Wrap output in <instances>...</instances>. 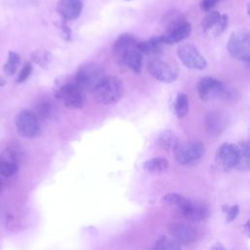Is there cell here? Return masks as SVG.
<instances>
[{"label": "cell", "mask_w": 250, "mask_h": 250, "mask_svg": "<svg viewBox=\"0 0 250 250\" xmlns=\"http://www.w3.org/2000/svg\"><path fill=\"white\" fill-rule=\"evenodd\" d=\"M113 55L117 62L139 73L143 64V53L140 42L132 34H121L113 44Z\"/></svg>", "instance_id": "6da1fadb"}, {"label": "cell", "mask_w": 250, "mask_h": 250, "mask_svg": "<svg viewBox=\"0 0 250 250\" xmlns=\"http://www.w3.org/2000/svg\"><path fill=\"white\" fill-rule=\"evenodd\" d=\"M164 22L165 30L161 35L164 44H174L181 42L190 33V23L180 13H170L167 15Z\"/></svg>", "instance_id": "7a4b0ae2"}, {"label": "cell", "mask_w": 250, "mask_h": 250, "mask_svg": "<svg viewBox=\"0 0 250 250\" xmlns=\"http://www.w3.org/2000/svg\"><path fill=\"white\" fill-rule=\"evenodd\" d=\"M105 76L101 65L95 62H87L78 68L75 75V84L82 92L93 93Z\"/></svg>", "instance_id": "3957f363"}, {"label": "cell", "mask_w": 250, "mask_h": 250, "mask_svg": "<svg viewBox=\"0 0 250 250\" xmlns=\"http://www.w3.org/2000/svg\"><path fill=\"white\" fill-rule=\"evenodd\" d=\"M123 94L122 81L115 76H105L100 85L94 90L93 96L97 102L103 104L117 103Z\"/></svg>", "instance_id": "277c9868"}, {"label": "cell", "mask_w": 250, "mask_h": 250, "mask_svg": "<svg viewBox=\"0 0 250 250\" xmlns=\"http://www.w3.org/2000/svg\"><path fill=\"white\" fill-rule=\"evenodd\" d=\"M162 201L168 205L175 206L183 215L194 221L204 220L208 215V211L204 206L193 204L179 193H167L163 196Z\"/></svg>", "instance_id": "5b68a950"}, {"label": "cell", "mask_w": 250, "mask_h": 250, "mask_svg": "<svg viewBox=\"0 0 250 250\" xmlns=\"http://www.w3.org/2000/svg\"><path fill=\"white\" fill-rule=\"evenodd\" d=\"M228 51L232 58L250 63V32L247 30L232 32L228 42Z\"/></svg>", "instance_id": "8992f818"}, {"label": "cell", "mask_w": 250, "mask_h": 250, "mask_svg": "<svg viewBox=\"0 0 250 250\" xmlns=\"http://www.w3.org/2000/svg\"><path fill=\"white\" fill-rule=\"evenodd\" d=\"M204 153V146L197 141L179 143L174 149L176 160L182 165H188L197 162Z\"/></svg>", "instance_id": "52a82bcc"}, {"label": "cell", "mask_w": 250, "mask_h": 250, "mask_svg": "<svg viewBox=\"0 0 250 250\" xmlns=\"http://www.w3.org/2000/svg\"><path fill=\"white\" fill-rule=\"evenodd\" d=\"M56 97L64 106L71 109H79L84 104V92L75 83H67L61 86L56 91Z\"/></svg>", "instance_id": "ba28073f"}, {"label": "cell", "mask_w": 250, "mask_h": 250, "mask_svg": "<svg viewBox=\"0 0 250 250\" xmlns=\"http://www.w3.org/2000/svg\"><path fill=\"white\" fill-rule=\"evenodd\" d=\"M197 92L200 99L203 101L219 97H226L229 95L227 87L221 81L210 76L203 77L198 81Z\"/></svg>", "instance_id": "9c48e42d"}, {"label": "cell", "mask_w": 250, "mask_h": 250, "mask_svg": "<svg viewBox=\"0 0 250 250\" xmlns=\"http://www.w3.org/2000/svg\"><path fill=\"white\" fill-rule=\"evenodd\" d=\"M16 128L18 133L23 138H33L39 132V122L35 113L23 109L16 116Z\"/></svg>", "instance_id": "30bf717a"}, {"label": "cell", "mask_w": 250, "mask_h": 250, "mask_svg": "<svg viewBox=\"0 0 250 250\" xmlns=\"http://www.w3.org/2000/svg\"><path fill=\"white\" fill-rule=\"evenodd\" d=\"M177 54L181 62L188 68L201 70L207 66L206 60L192 44L181 45L177 50Z\"/></svg>", "instance_id": "8fae6325"}, {"label": "cell", "mask_w": 250, "mask_h": 250, "mask_svg": "<svg viewBox=\"0 0 250 250\" xmlns=\"http://www.w3.org/2000/svg\"><path fill=\"white\" fill-rule=\"evenodd\" d=\"M147 69L155 79L164 83H171L178 77V70L173 65L159 59L151 60L148 62Z\"/></svg>", "instance_id": "7c38bea8"}, {"label": "cell", "mask_w": 250, "mask_h": 250, "mask_svg": "<svg viewBox=\"0 0 250 250\" xmlns=\"http://www.w3.org/2000/svg\"><path fill=\"white\" fill-rule=\"evenodd\" d=\"M228 25V16L219 12L208 13L203 21L202 27L204 33L210 37H216L221 35Z\"/></svg>", "instance_id": "4fadbf2b"}, {"label": "cell", "mask_w": 250, "mask_h": 250, "mask_svg": "<svg viewBox=\"0 0 250 250\" xmlns=\"http://www.w3.org/2000/svg\"><path fill=\"white\" fill-rule=\"evenodd\" d=\"M216 161L225 170L236 167L238 163L237 146L229 143L223 144L217 150Z\"/></svg>", "instance_id": "5bb4252c"}, {"label": "cell", "mask_w": 250, "mask_h": 250, "mask_svg": "<svg viewBox=\"0 0 250 250\" xmlns=\"http://www.w3.org/2000/svg\"><path fill=\"white\" fill-rule=\"evenodd\" d=\"M168 229L174 240L182 244H190L196 238L195 229L184 223H173Z\"/></svg>", "instance_id": "9a60e30c"}, {"label": "cell", "mask_w": 250, "mask_h": 250, "mask_svg": "<svg viewBox=\"0 0 250 250\" xmlns=\"http://www.w3.org/2000/svg\"><path fill=\"white\" fill-rule=\"evenodd\" d=\"M19 170L18 155L13 149H6L0 154V175L6 178L14 176Z\"/></svg>", "instance_id": "2e32d148"}, {"label": "cell", "mask_w": 250, "mask_h": 250, "mask_svg": "<svg viewBox=\"0 0 250 250\" xmlns=\"http://www.w3.org/2000/svg\"><path fill=\"white\" fill-rule=\"evenodd\" d=\"M83 8L80 0H60L57 11L64 21L75 20L79 17Z\"/></svg>", "instance_id": "e0dca14e"}, {"label": "cell", "mask_w": 250, "mask_h": 250, "mask_svg": "<svg viewBox=\"0 0 250 250\" xmlns=\"http://www.w3.org/2000/svg\"><path fill=\"white\" fill-rule=\"evenodd\" d=\"M236 146L238 148V163L236 168L239 170L250 169V141H241Z\"/></svg>", "instance_id": "ac0fdd59"}, {"label": "cell", "mask_w": 250, "mask_h": 250, "mask_svg": "<svg viewBox=\"0 0 250 250\" xmlns=\"http://www.w3.org/2000/svg\"><path fill=\"white\" fill-rule=\"evenodd\" d=\"M164 42L160 36H154L147 41L140 42V49L143 54L146 55H158L161 53Z\"/></svg>", "instance_id": "d6986e66"}, {"label": "cell", "mask_w": 250, "mask_h": 250, "mask_svg": "<svg viewBox=\"0 0 250 250\" xmlns=\"http://www.w3.org/2000/svg\"><path fill=\"white\" fill-rule=\"evenodd\" d=\"M205 125L211 134H219L224 128V119L218 112H209L205 116Z\"/></svg>", "instance_id": "ffe728a7"}, {"label": "cell", "mask_w": 250, "mask_h": 250, "mask_svg": "<svg viewBox=\"0 0 250 250\" xmlns=\"http://www.w3.org/2000/svg\"><path fill=\"white\" fill-rule=\"evenodd\" d=\"M158 144L161 147L167 150H173L179 145V141L175 133L171 130L163 131L158 137Z\"/></svg>", "instance_id": "44dd1931"}, {"label": "cell", "mask_w": 250, "mask_h": 250, "mask_svg": "<svg viewBox=\"0 0 250 250\" xmlns=\"http://www.w3.org/2000/svg\"><path fill=\"white\" fill-rule=\"evenodd\" d=\"M174 113L177 117H184L188 111V98L186 94H179L173 104Z\"/></svg>", "instance_id": "7402d4cb"}, {"label": "cell", "mask_w": 250, "mask_h": 250, "mask_svg": "<svg viewBox=\"0 0 250 250\" xmlns=\"http://www.w3.org/2000/svg\"><path fill=\"white\" fill-rule=\"evenodd\" d=\"M168 161L162 157H154L144 163L145 170L154 173V172H162L168 168Z\"/></svg>", "instance_id": "603a6c76"}, {"label": "cell", "mask_w": 250, "mask_h": 250, "mask_svg": "<svg viewBox=\"0 0 250 250\" xmlns=\"http://www.w3.org/2000/svg\"><path fill=\"white\" fill-rule=\"evenodd\" d=\"M20 62H21V57L16 52L10 51L8 55V61L6 62L3 67L4 72L7 75H13L16 72Z\"/></svg>", "instance_id": "cb8c5ba5"}, {"label": "cell", "mask_w": 250, "mask_h": 250, "mask_svg": "<svg viewBox=\"0 0 250 250\" xmlns=\"http://www.w3.org/2000/svg\"><path fill=\"white\" fill-rule=\"evenodd\" d=\"M153 250H181V248L174 239L162 236L156 240Z\"/></svg>", "instance_id": "d4e9b609"}, {"label": "cell", "mask_w": 250, "mask_h": 250, "mask_svg": "<svg viewBox=\"0 0 250 250\" xmlns=\"http://www.w3.org/2000/svg\"><path fill=\"white\" fill-rule=\"evenodd\" d=\"M32 60L41 67H46L51 62V55L46 50H36L31 55Z\"/></svg>", "instance_id": "484cf974"}, {"label": "cell", "mask_w": 250, "mask_h": 250, "mask_svg": "<svg viewBox=\"0 0 250 250\" xmlns=\"http://www.w3.org/2000/svg\"><path fill=\"white\" fill-rule=\"evenodd\" d=\"M31 72H32V65H31L30 62H26L23 65V67L21 68V72H20V74L18 76L17 82L18 83H21V82L25 81L29 77Z\"/></svg>", "instance_id": "4316f807"}, {"label": "cell", "mask_w": 250, "mask_h": 250, "mask_svg": "<svg viewBox=\"0 0 250 250\" xmlns=\"http://www.w3.org/2000/svg\"><path fill=\"white\" fill-rule=\"evenodd\" d=\"M225 209V213H226V217H227V220L229 222L234 220L238 214V207L236 205H232V206H225L224 207Z\"/></svg>", "instance_id": "83f0119b"}, {"label": "cell", "mask_w": 250, "mask_h": 250, "mask_svg": "<svg viewBox=\"0 0 250 250\" xmlns=\"http://www.w3.org/2000/svg\"><path fill=\"white\" fill-rule=\"evenodd\" d=\"M220 0H202L200 2V7L204 11H210Z\"/></svg>", "instance_id": "f1b7e54d"}, {"label": "cell", "mask_w": 250, "mask_h": 250, "mask_svg": "<svg viewBox=\"0 0 250 250\" xmlns=\"http://www.w3.org/2000/svg\"><path fill=\"white\" fill-rule=\"evenodd\" d=\"M39 114L42 116V117H45L47 115H49V112H50V104H46V103H43L40 104L39 106Z\"/></svg>", "instance_id": "f546056e"}, {"label": "cell", "mask_w": 250, "mask_h": 250, "mask_svg": "<svg viewBox=\"0 0 250 250\" xmlns=\"http://www.w3.org/2000/svg\"><path fill=\"white\" fill-rule=\"evenodd\" d=\"M210 250H226V248L221 243L217 242L210 248Z\"/></svg>", "instance_id": "4dcf8cb0"}, {"label": "cell", "mask_w": 250, "mask_h": 250, "mask_svg": "<svg viewBox=\"0 0 250 250\" xmlns=\"http://www.w3.org/2000/svg\"><path fill=\"white\" fill-rule=\"evenodd\" d=\"M245 230H246V233L250 236V220L245 225Z\"/></svg>", "instance_id": "1f68e13d"}, {"label": "cell", "mask_w": 250, "mask_h": 250, "mask_svg": "<svg viewBox=\"0 0 250 250\" xmlns=\"http://www.w3.org/2000/svg\"><path fill=\"white\" fill-rule=\"evenodd\" d=\"M247 14H248V17L250 18V1L247 4Z\"/></svg>", "instance_id": "d6a6232c"}, {"label": "cell", "mask_w": 250, "mask_h": 250, "mask_svg": "<svg viewBox=\"0 0 250 250\" xmlns=\"http://www.w3.org/2000/svg\"><path fill=\"white\" fill-rule=\"evenodd\" d=\"M4 84H5V81H4L3 79H0V87H1V86H3Z\"/></svg>", "instance_id": "836d02e7"}, {"label": "cell", "mask_w": 250, "mask_h": 250, "mask_svg": "<svg viewBox=\"0 0 250 250\" xmlns=\"http://www.w3.org/2000/svg\"><path fill=\"white\" fill-rule=\"evenodd\" d=\"M1 192H2V182L0 181V195H1Z\"/></svg>", "instance_id": "e575fe53"}, {"label": "cell", "mask_w": 250, "mask_h": 250, "mask_svg": "<svg viewBox=\"0 0 250 250\" xmlns=\"http://www.w3.org/2000/svg\"><path fill=\"white\" fill-rule=\"evenodd\" d=\"M126 1H130V0H126Z\"/></svg>", "instance_id": "d590c367"}]
</instances>
